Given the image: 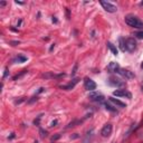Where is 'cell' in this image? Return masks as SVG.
<instances>
[{
  "mask_svg": "<svg viewBox=\"0 0 143 143\" xmlns=\"http://www.w3.org/2000/svg\"><path fill=\"white\" fill-rule=\"evenodd\" d=\"M125 24L129 25L130 27L136 28V29H143V21H141L138 17L132 16V15L125 17Z\"/></svg>",
  "mask_w": 143,
  "mask_h": 143,
  "instance_id": "1",
  "label": "cell"
},
{
  "mask_svg": "<svg viewBox=\"0 0 143 143\" xmlns=\"http://www.w3.org/2000/svg\"><path fill=\"white\" fill-rule=\"evenodd\" d=\"M89 99L93 101V102H97V103H101L103 104L105 102V97L103 96L102 93H99V92H91L89 93Z\"/></svg>",
  "mask_w": 143,
  "mask_h": 143,
  "instance_id": "2",
  "label": "cell"
},
{
  "mask_svg": "<svg viewBox=\"0 0 143 143\" xmlns=\"http://www.w3.org/2000/svg\"><path fill=\"white\" fill-rule=\"evenodd\" d=\"M124 43H125V49L127 52H134V49L136 48V41H135L134 38L132 37H129L126 39H124Z\"/></svg>",
  "mask_w": 143,
  "mask_h": 143,
  "instance_id": "3",
  "label": "cell"
},
{
  "mask_svg": "<svg viewBox=\"0 0 143 143\" xmlns=\"http://www.w3.org/2000/svg\"><path fill=\"white\" fill-rule=\"evenodd\" d=\"M99 4H101V6L103 7V9L105 10V11L107 12H111V13H113V12H116L117 11V7L116 6H114L113 4H111V2H108V1H99Z\"/></svg>",
  "mask_w": 143,
  "mask_h": 143,
  "instance_id": "4",
  "label": "cell"
},
{
  "mask_svg": "<svg viewBox=\"0 0 143 143\" xmlns=\"http://www.w3.org/2000/svg\"><path fill=\"white\" fill-rule=\"evenodd\" d=\"M66 75L65 73H62V74H55L54 72H47V73H44L41 74V77L45 78V80H58V78H62Z\"/></svg>",
  "mask_w": 143,
  "mask_h": 143,
  "instance_id": "5",
  "label": "cell"
},
{
  "mask_svg": "<svg viewBox=\"0 0 143 143\" xmlns=\"http://www.w3.org/2000/svg\"><path fill=\"white\" fill-rule=\"evenodd\" d=\"M107 82L111 86H114V87H124L125 86V80H122L116 77H111Z\"/></svg>",
  "mask_w": 143,
  "mask_h": 143,
  "instance_id": "6",
  "label": "cell"
},
{
  "mask_svg": "<svg viewBox=\"0 0 143 143\" xmlns=\"http://www.w3.org/2000/svg\"><path fill=\"white\" fill-rule=\"evenodd\" d=\"M112 131H113V126H112V124L107 123V124H105V125L102 127V130H101V135H102L103 138H108V136L112 134Z\"/></svg>",
  "mask_w": 143,
  "mask_h": 143,
  "instance_id": "7",
  "label": "cell"
},
{
  "mask_svg": "<svg viewBox=\"0 0 143 143\" xmlns=\"http://www.w3.org/2000/svg\"><path fill=\"white\" fill-rule=\"evenodd\" d=\"M117 74L122 76L123 78L125 80H132V78H134V74H133V72L129 71V69H125V68H120V71L117 72Z\"/></svg>",
  "mask_w": 143,
  "mask_h": 143,
  "instance_id": "8",
  "label": "cell"
},
{
  "mask_svg": "<svg viewBox=\"0 0 143 143\" xmlns=\"http://www.w3.org/2000/svg\"><path fill=\"white\" fill-rule=\"evenodd\" d=\"M113 96H116V97H127V98H131L132 94L130 92L125 91V89H116V91L113 92Z\"/></svg>",
  "mask_w": 143,
  "mask_h": 143,
  "instance_id": "9",
  "label": "cell"
},
{
  "mask_svg": "<svg viewBox=\"0 0 143 143\" xmlns=\"http://www.w3.org/2000/svg\"><path fill=\"white\" fill-rule=\"evenodd\" d=\"M84 86L89 92H93L96 89V83L94 80H92L91 78H85V80H84Z\"/></svg>",
  "mask_w": 143,
  "mask_h": 143,
  "instance_id": "10",
  "label": "cell"
},
{
  "mask_svg": "<svg viewBox=\"0 0 143 143\" xmlns=\"http://www.w3.org/2000/svg\"><path fill=\"white\" fill-rule=\"evenodd\" d=\"M120 65L117 63H115V62H111V63L107 65V67H106V69H107V72L108 73H117V72L120 71Z\"/></svg>",
  "mask_w": 143,
  "mask_h": 143,
  "instance_id": "11",
  "label": "cell"
},
{
  "mask_svg": "<svg viewBox=\"0 0 143 143\" xmlns=\"http://www.w3.org/2000/svg\"><path fill=\"white\" fill-rule=\"evenodd\" d=\"M78 80H80V78H74L68 85H60L59 87L62 89H65V91H71V89H73V88L75 87V85L78 83Z\"/></svg>",
  "mask_w": 143,
  "mask_h": 143,
  "instance_id": "12",
  "label": "cell"
},
{
  "mask_svg": "<svg viewBox=\"0 0 143 143\" xmlns=\"http://www.w3.org/2000/svg\"><path fill=\"white\" fill-rule=\"evenodd\" d=\"M108 99L111 101L113 104H115L116 106H120V107H126V104L125 103H123V102H121L120 99H117V98H114L113 96H110L108 97Z\"/></svg>",
  "mask_w": 143,
  "mask_h": 143,
  "instance_id": "13",
  "label": "cell"
},
{
  "mask_svg": "<svg viewBox=\"0 0 143 143\" xmlns=\"http://www.w3.org/2000/svg\"><path fill=\"white\" fill-rule=\"evenodd\" d=\"M106 45H107V47H108V49L112 52V54H113V55H117V54H119V52H117V48H116L114 45L112 44L111 41H107Z\"/></svg>",
  "mask_w": 143,
  "mask_h": 143,
  "instance_id": "14",
  "label": "cell"
},
{
  "mask_svg": "<svg viewBox=\"0 0 143 143\" xmlns=\"http://www.w3.org/2000/svg\"><path fill=\"white\" fill-rule=\"evenodd\" d=\"M103 105H104V107H105V108H106L107 111H110V112H113V113H117V110H116L115 107L114 106H112L111 104H108V103H106V102H104L103 103Z\"/></svg>",
  "mask_w": 143,
  "mask_h": 143,
  "instance_id": "15",
  "label": "cell"
},
{
  "mask_svg": "<svg viewBox=\"0 0 143 143\" xmlns=\"http://www.w3.org/2000/svg\"><path fill=\"white\" fill-rule=\"evenodd\" d=\"M27 60V57H25V56H21V55H18L15 58V59L12 60V63H24Z\"/></svg>",
  "mask_w": 143,
  "mask_h": 143,
  "instance_id": "16",
  "label": "cell"
},
{
  "mask_svg": "<svg viewBox=\"0 0 143 143\" xmlns=\"http://www.w3.org/2000/svg\"><path fill=\"white\" fill-rule=\"evenodd\" d=\"M83 122V120H78V121H74V122H71V123L68 124L67 126V129H69V127H74V126H76V124H80Z\"/></svg>",
  "mask_w": 143,
  "mask_h": 143,
  "instance_id": "17",
  "label": "cell"
},
{
  "mask_svg": "<svg viewBox=\"0 0 143 143\" xmlns=\"http://www.w3.org/2000/svg\"><path fill=\"white\" fill-rule=\"evenodd\" d=\"M119 41H120V48H121V50H122V52H125L126 49H125V43H124V38H120Z\"/></svg>",
  "mask_w": 143,
  "mask_h": 143,
  "instance_id": "18",
  "label": "cell"
},
{
  "mask_svg": "<svg viewBox=\"0 0 143 143\" xmlns=\"http://www.w3.org/2000/svg\"><path fill=\"white\" fill-rule=\"evenodd\" d=\"M28 73V71H22L21 72V73H20V74H18V75H16L15 76V77H13V80H19L20 77H21V76H24L25 74H27Z\"/></svg>",
  "mask_w": 143,
  "mask_h": 143,
  "instance_id": "19",
  "label": "cell"
},
{
  "mask_svg": "<svg viewBox=\"0 0 143 143\" xmlns=\"http://www.w3.org/2000/svg\"><path fill=\"white\" fill-rule=\"evenodd\" d=\"M39 133H40V138H43V139L46 138V136L48 135V132L46 131V130H43V129H40L39 130Z\"/></svg>",
  "mask_w": 143,
  "mask_h": 143,
  "instance_id": "20",
  "label": "cell"
},
{
  "mask_svg": "<svg viewBox=\"0 0 143 143\" xmlns=\"http://www.w3.org/2000/svg\"><path fill=\"white\" fill-rule=\"evenodd\" d=\"M135 37H138L139 39H143V31H138L134 34Z\"/></svg>",
  "mask_w": 143,
  "mask_h": 143,
  "instance_id": "21",
  "label": "cell"
},
{
  "mask_svg": "<svg viewBox=\"0 0 143 143\" xmlns=\"http://www.w3.org/2000/svg\"><path fill=\"white\" fill-rule=\"evenodd\" d=\"M40 119H41V115H39V116H38V117H37V119L35 120V121H34V124H35V125H37V126H39Z\"/></svg>",
  "mask_w": 143,
  "mask_h": 143,
  "instance_id": "22",
  "label": "cell"
},
{
  "mask_svg": "<svg viewBox=\"0 0 143 143\" xmlns=\"http://www.w3.org/2000/svg\"><path fill=\"white\" fill-rule=\"evenodd\" d=\"M35 101H37V96H34V97H31V99H29V101H28V103L31 104V103H34Z\"/></svg>",
  "mask_w": 143,
  "mask_h": 143,
  "instance_id": "23",
  "label": "cell"
},
{
  "mask_svg": "<svg viewBox=\"0 0 143 143\" xmlns=\"http://www.w3.org/2000/svg\"><path fill=\"white\" fill-rule=\"evenodd\" d=\"M59 138H60V134H56V135H54V136L52 138V140H53V141H55V140H58Z\"/></svg>",
  "mask_w": 143,
  "mask_h": 143,
  "instance_id": "24",
  "label": "cell"
},
{
  "mask_svg": "<svg viewBox=\"0 0 143 143\" xmlns=\"http://www.w3.org/2000/svg\"><path fill=\"white\" fill-rule=\"evenodd\" d=\"M76 69H77V64H76L75 66H74V69H73V72H72V75H73V76L76 74Z\"/></svg>",
  "mask_w": 143,
  "mask_h": 143,
  "instance_id": "25",
  "label": "cell"
},
{
  "mask_svg": "<svg viewBox=\"0 0 143 143\" xmlns=\"http://www.w3.org/2000/svg\"><path fill=\"white\" fill-rule=\"evenodd\" d=\"M8 74H9V71H8V68H6L4 69V78H6L7 76H8Z\"/></svg>",
  "mask_w": 143,
  "mask_h": 143,
  "instance_id": "26",
  "label": "cell"
},
{
  "mask_svg": "<svg viewBox=\"0 0 143 143\" xmlns=\"http://www.w3.org/2000/svg\"><path fill=\"white\" fill-rule=\"evenodd\" d=\"M58 123V122H57V120H55V121H53L52 123H50V126L52 127H54V126H56V124Z\"/></svg>",
  "mask_w": 143,
  "mask_h": 143,
  "instance_id": "27",
  "label": "cell"
},
{
  "mask_svg": "<svg viewBox=\"0 0 143 143\" xmlns=\"http://www.w3.org/2000/svg\"><path fill=\"white\" fill-rule=\"evenodd\" d=\"M6 4H7V2H6V1H1V2H0V7H4Z\"/></svg>",
  "mask_w": 143,
  "mask_h": 143,
  "instance_id": "28",
  "label": "cell"
},
{
  "mask_svg": "<svg viewBox=\"0 0 143 143\" xmlns=\"http://www.w3.org/2000/svg\"><path fill=\"white\" fill-rule=\"evenodd\" d=\"M10 44H11L12 46H16V45L19 44V41H10Z\"/></svg>",
  "mask_w": 143,
  "mask_h": 143,
  "instance_id": "29",
  "label": "cell"
},
{
  "mask_svg": "<svg viewBox=\"0 0 143 143\" xmlns=\"http://www.w3.org/2000/svg\"><path fill=\"white\" fill-rule=\"evenodd\" d=\"M75 138H78V135L75 134V135H71V139H75Z\"/></svg>",
  "mask_w": 143,
  "mask_h": 143,
  "instance_id": "30",
  "label": "cell"
},
{
  "mask_svg": "<svg viewBox=\"0 0 143 143\" xmlns=\"http://www.w3.org/2000/svg\"><path fill=\"white\" fill-rule=\"evenodd\" d=\"M12 138H15V133H11V135H10V138H9V139H12Z\"/></svg>",
  "mask_w": 143,
  "mask_h": 143,
  "instance_id": "31",
  "label": "cell"
},
{
  "mask_svg": "<svg viewBox=\"0 0 143 143\" xmlns=\"http://www.w3.org/2000/svg\"><path fill=\"white\" fill-rule=\"evenodd\" d=\"M53 21H54V22H57V19H56L55 17H53Z\"/></svg>",
  "mask_w": 143,
  "mask_h": 143,
  "instance_id": "32",
  "label": "cell"
},
{
  "mask_svg": "<svg viewBox=\"0 0 143 143\" xmlns=\"http://www.w3.org/2000/svg\"><path fill=\"white\" fill-rule=\"evenodd\" d=\"M54 46H55V45H52V47H50V49H49V50H50V52H52L53 49H54Z\"/></svg>",
  "mask_w": 143,
  "mask_h": 143,
  "instance_id": "33",
  "label": "cell"
},
{
  "mask_svg": "<svg viewBox=\"0 0 143 143\" xmlns=\"http://www.w3.org/2000/svg\"><path fill=\"white\" fill-rule=\"evenodd\" d=\"M34 143H38V141H35V142H34Z\"/></svg>",
  "mask_w": 143,
  "mask_h": 143,
  "instance_id": "34",
  "label": "cell"
},
{
  "mask_svg": "<svg viewBox=\"0 0 143 143\" xmlns=\"http://www.w3.org/2000/svg\"><path fill=\"white\" fill-rule=\"evenodd\" d=\"M141 67H142V68H143V63H142V65H141Z\"/></svg>",
  "mask_w": 143,
  "mask_h": 143,
  "instance_id": "35",
  "label": "cell"
},
{
  "mask_svg": "<svg viewBox=\"0 0 143 143\" xmlns=\"http://www.w3.org/2000/svg\"><path fill=\"white\" fill-rule=\"evenodd\" d=\"M141 4H143V1H142V2H141Z\"/></svg>",
  "mask_w": 143,
  "mask_h": 143,
  "instance_id": "36",
  "label": "cell"
}]
</instances>
